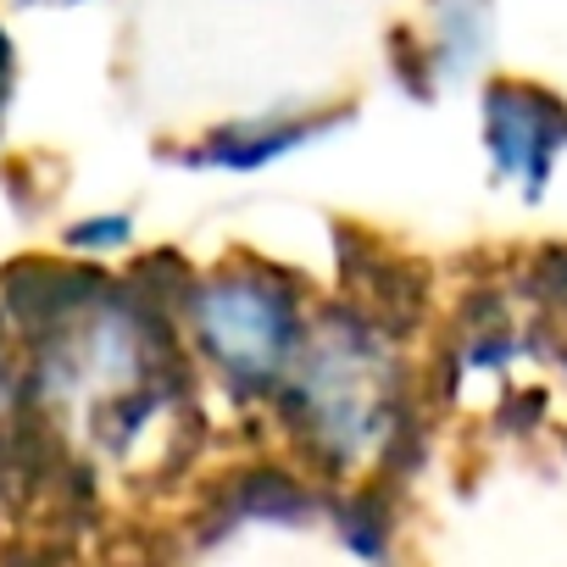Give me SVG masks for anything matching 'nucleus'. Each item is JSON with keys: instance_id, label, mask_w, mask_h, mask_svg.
I'll list each match as a JSON object with an SVG mask.
<instances>
[{"instance_id": "nucleus-1", "label": "nucleus", "mask_w": 567, "mask_h": 567, "mask_svg": "<svg viewBox=\"0 0 567 567\" xmlns=\"http://www.w3.org/2000/svg\"><path fill=\"white\" fill-rule=\"evenodd\" d=\"M278 401L290 406L312 456L334 473H357L390 451L401 429L395 351L362 318H312L307 346L284 379Z\"/></svg>"}, {"instance_id": "nucleus-2", "label": "nucleus", "mask_w": 567, "mask_h": 567, "mask_svg": "<svg viewBox=\"0 0 567 567\" xmlns=\"http://www.w3.org/2000/svg\"><path fill=\"white\" fill-rule=\"evenodd\" d=\"M178 312L195 357L228 395H278L312 329V301L272 261H223L195 272Z\"/></svg>"}, {"instance_id": "nucleus-3", "label": "nucleus", "mask_w": 567, "mask_h": 567, "mask_svg": "<svg viewBox=\"0 0 567 567\" xmlns=\"http://www.w3.org/2000/svg\"><path fill=\"white\" fill-rule=\"evenodd\" d=\"M484 145L495 173L534 195L567 151V101L528 79H495L484 90Z\"/></svg>"}, {"instance_id": "nucleus-4", "label": "nucleus", "mask_w": 567, "mask_h": 567, "mask_svg": "<svg viewBox=\"0 0 567 567\" xmlns=\"http://www.w3.org/2000/svg\"><path fill=\"white\" fill-rule=\"evenodd\" d=\"M307 134H312V123H278V117H267V123H239V128L212 134V140L195 151V162H217V167L250 173V167H261V162H272V156H284V151H296Z\"/></svg>"}, {"instance_id": "nucleus-5", "label": "nucleus", "mask_w": 567, "mask_h": 567, "mask_svg": "<svg viewBox=\"0 0 567 567\" xmlns=\"http://www.w3.org/2000/svg\"><path fill=\"white\" fill-rule=\"evenodd\" d=\"M128 239H134V223H128V217H112V223H79V228H73V245L90 250V256H106V250H117V245H128Z\"/></svg>"}, {"instance_id": "nucleus-6", "label": "nucleus", "mask_w": 567, "mask_h": 567, "mask_svg": "<svg viewBox=\"0 0 567 567\" xmlns=\"http://www.w3.org/2000/svg\"><path fill=\"white\" fill-rule=\"evenodd\" d=\"M7 95H12V40L0 29V112H7Z\"/></svg>"}]
</instances>
